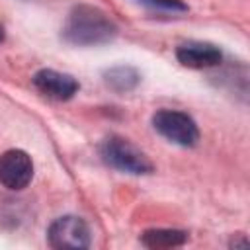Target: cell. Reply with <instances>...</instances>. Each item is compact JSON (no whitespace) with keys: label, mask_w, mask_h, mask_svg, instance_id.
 Returning <instances> with one entry per match:
<instances>
[{"label":"cell","mask_w":250,"mask_h":250,"mask_svg":"<svg viewBox=\"0 0 250 250\" xmlns=\"http://www.w3.org/2000/svg\"><path fill=\"white\" fill-rule=\"evenodd\" d=\"M47 242L57 250H84L92 244V232L82 217L64 215L49 225Z\"/></svg>","instance_id":"obj_4"},{"label":"cell","mask_w":250,"mask_h":250,"mask_svg":"<svg viewBox=\"0 0 250 250\" xmlns=\"http://www.w3.org/2000/svg\"><path fill=\"white\" fill-rule=\"evenodd\" d=\"M4 41V29H2V25H0V43Z\"/></svg>","instance_id":"obj_11"},{"label":"cell","mask_w":250,"mask_h":250,"mask_svg":"<svg viewBox=\"0 0 250 250\" xmlns=\"http://www.w3.org/2000/svg\"><path fill=\"white\" fill-rule=\"evenodd\" d=\"M188 232L180 229H148L141 234V244L152 250L176 248L188 242Z\"/></svg>","instance_id":"obj_8"},{"label":"cell","mask_w":250,"mask_h":250,"mask_svg":"<svg viewBox=\"0 0 250 250\" xmlns=\"http://www.w3.org/2000/svg\"><path fill=\"white\" fill-rule=\"evenodd\" d=\"M31 82L43 96H47L51 100H57V102H66V100L74 98V94L80 90V84L72 74L59 72V70H53V68L37 70L33 74Z\"/></svg>","instance_id":"obj_6"},{"label":"cell","mask_w":250,"mask_h":250,"mask_svg":"<svg viewBox=\"0 0 250 250\" xmlns=\"http://www.w3.org/2000/svg\"><path fill=\"white\" fill-rule=\"evenodd\" d=\"M176 59L188 68H211L223 61V53L217 45L207 41H188L178 45Z\"/></svg>","instance_id":"obj_7"},{"label":"cell","mask_w":250,"mask_h":250,"mask_svg":"<svg viewBox=\"0 0 250 250\" xmlns=\"http://www.w3.org/2000/svg\"><path fill=\"white\" fill-rule=\"evenodd\" d=\"M100 156L107 166H111L119 172L143 176V174H150L154 170V164L150 162V158L135 143H131L129 139H125L121 135L105 137L100 145Z\"/></svg>","instance_id":"obj_2"},{"label":"cell","mask_w":250,"mask_h":250,"mask_svg":"<svg viewBox=\"0 0 250 250\" xmlns=\"http://www.w3.org/2000/svg\"><path fill=\"white\" fill-rule=\"evenodd\" d=\"M33 180V160L21 148H10L0 154V184L20 191Z\"/></svg>","instance_id":"obj_5"},{"label":"cell","mask_w":250,"mask_h":250,"mask_svg":"<svg viewBox=\"0 0 250 250\" xmlns=\"http://www.w3.org/2000/svg\"><path fill=\"white\" fill-rule=\"evenodd\" d=\"M141 4H146L150 8H158V10H172V12H186L188 6L182 0H137Z\"/></svg>","instance_id":"obj_10"},{"label":"cell","mask_w":250,"mask_h":250,"mask_svg":"<svg viewBox=\"0 0 250 250\" xmlns=\"http://www.w3.org/2000/svg\"><path fill=\"white\" fill-rule=\"evenodd\" d=\"M117 35V25L111 21V18L88 4H78L70 10L62 29L61 37L64 43L74 47H96L109 43Z\"/></svg>","instance_id":"obj_1"},{"label":"cell","mask_w":250,"mask_h":250,"mask_svg":"<svg viewBox=\"0 0 250 250\" xmlns=\"http://www.w3.org/2000/svg\"><path fill=\"white\" fill-rule=\"evenodd\" d=\"M152 127L166 141L180 146H193L199 141V129L193 117L178 109H158L152 115Z\"/></svg>","instance_id":"obj_3"},{"label":"cell","mask_w":250,"mask_h":250,"mask_svg":"<svg viewBox=\"0 0 250 250\" xmlns=\"http://www.w3.org/2000/svg\"><path fill=\"white\" fill-rule=\"evenodd\" d=\"M104 82L107 88H111L117 94H125L131 92L139 86L141 82V72L135 66L129 64H119V66H111L104 72Z\"/></svg>","instance_id":"obj_9"}]
</instances>
